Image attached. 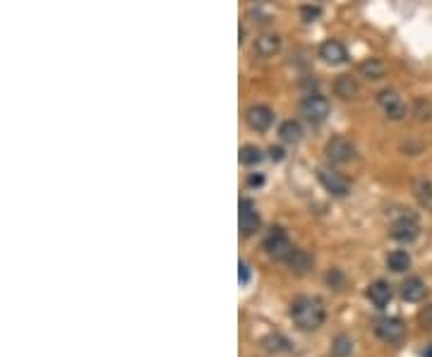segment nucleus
<instances>
[{"mask_svg": "<svg viewBox=\"0 0 432 357\" xmlns=\"http://www.w3.org/2000/svg\"><path fill=\"white\" fill-rule=\"evenodd\" d=\"M423 357H432V345H430L428 350H425V355H423Z\"/></svg>", "mask_w": 432, "mask_h": 357, "instance_id": "nucleus-30", "label": "nucleus"}, {"mask_svg": "<svg viewBox=\"0 0 432 357\" xmlns=\"http://www.w3.org/2000/svg\"><path fill=\"white\" fill-rule=\"evenodd\" d=\"M279 135L286 144H298V141L303 139V127H300V122H295V120H286L284 125H281Z\"/></svg>", "mask_w": 432, "mask_h": 357, "instance_id": "nucleus-19", "label": "nucleus"}, {"mask_svg": "<svg viewBox=\"0 0 432 357\" xmlns=\"http://www.w3.org/2000/svg\"><path fill=\"white\" fill-rule=\"evenodd\" d=\"M286 264H288V268L293 273H300V276H303V273H308L310 268H312V257H310L305 249L293 247V252L286 257Z\"/></svg>", "mask_w": 432, "mask_h": 357, "instance_id": "nucleus-15", "label": "nucleus"}, {"mask_svg": "<svg viewBox=\"0 0 432 357\" xmlns=\"http://www.w3.org/2000/svg\"><path fill=\"white\" fill-rule=\"evenodd\" d=\"M300 14H303V19L305 22H315V19L322 14V10L317 8V5H305L303 10H300Z\"/></svg>", "mask_w": 432, "mask_h": 357, "instance_id": "nucleus-24", "label": "nucleus"}, {"mask_svg": "<svg viewBox=\"0 0 432 357\" xmlns=\"http://www.w3.org/2000/svg\"><path fill=\"white\" fill-rule=\"evenodd\" d=\"M387 266L394 273H404L411 268V254L404 252V249H394V252L387 257Z\"/></svg>", "mask_w": 432, "mask_h": 357, "instance_id": "nucleus-17", "label": "nucleus"}, {"mask_svg": "<svg viewBox=\"0 0 432 357\" xmlns=\"http://www.w3.org/2000/svg\"><path fill=\"white\" fill-rule=\"evenodd\" d=\"M238 278H240V286H247V281H250V266H247V262L238 264Z\"/></svg>", "mask_w": 432, "mask_h": 357, "instance_id": "nucleus-26", "label": "nucleus"}, {"mask_svg": "<svg viewBox=\"0 0 432 357\" xmlns=\"http://www.w3.org/2000/svg\"><path fill=\"white\" fill-rule=\"evenodd\" d=\"M391 295H394V292H391V286L387 281H375L372 283L370 288H367V297H370V302L375 307H387L391 302Z\"/></svg>", "mask_w": 432, "mask_h": 357, "instance_id": "nucleus-14", "label": "nucleus"}, {"mask_svg": "<svg viewBox=\"0 0 432 357\" xmlns=\"http://www.w3.org/2000/svg\"><path fill=\"white\" fill-rule=\"evenodd\" d=\"M262 183H264L262 175H250V178H247V185H250V187H260Z\"/></svg>", "mask_w": 432, "mask_h": 357, "instance_id": "nucleus-29", "label": "nucleus"}, {"mask_svg": "<svg viewBox=\"0 0 432 357\" xmlns=\"http://www.w3.org/2000/svg\"><path fill=\"white\" fill-rule=\"evenodd\" d=\"M238 221H240L242 235H252V233L260 231V214H257L255 202H250V199H240V214H238Z\"/></svg>", "mask_w": 432, "mask_h": 357, "instance_id": "nucleus-7", "label": "nucleus"}, {"mask_svg": "<svg viewBox=\"0 0 432 357\" xmlns=\"http://www.w3.org/2000/svg\"><path fill=\"white\" fill-rule=\"evenodd\" d=\"M319 183H322V187L327 189L329 194H334V197H346L348 194V180L343 178V175H339L337 170L319 168Z\"/></svg>", "mask_w": 432, "mask_h": 357, "instance_id": "nucleus-8", "label": "nucleus"}, {"mask_svg": "<svg viewBox=\"0 0 432 357\" xmlns=\"http://www.w3.org/2000/svg\"><path fill=\"white\" fill-rule=\"evenodd\" d=\"M262 345H264L266 353H274V355H286V353H291V341H288V338H284L281 334L266 336V338L262 341Z\"/></svg>", "mask_w": 432, "mask_h": 357, "instance_id": "nucleus-16", "label": "nucleus"}, {"mask_svg": "<svg viewBox=\"0 0 432 357\" xmlns=\"http://www.w3.org/2000/svg\"><path fill=\"white\" fill-rule=\"evenodd\" d=\"M430 113H432V106L430 104H425V101H418V104H416V115H418L420 120H428Z\"/></svg>", "mask_w": 432, "mask_h": 357, "instance_id": "nucleus-25", "label": "nucleus"}, {"mask_svg": "<svg viewBox=\"0 0 432 357\" xmlns=\"http://www.w3.org/2000/svg\"><path fill=\"white\" fill-rule=\"evenodd\" d=\"M351 350H353L351 338H348V336H339L332 345V357H348L351 355Z\"/></svg>", "mask_w": 432, "mask_h": 357, "instance_id": "nucleus-23", "label": "nucleus"}, {"mask_svg": "<svg viewBox=\"0 0 432 357\" xmlns=\"http://www.w3.org/2000/svg\"><path fill=\"white\" fill-rule=\"evenodd\" d=\"M324 151H327V159L337 165L351 163V161L356 159V146H353L346 137H334V139H329Z\"/></svg>", "mask_w": 432, "mask_h": 357, "instance_id": "nucleus-3", "label": "nucleus"}, {"mask_svg": "<svg viewBox=\"0 0 432 357\" xmlns=\"http://www.w3.org/2000/svg\"><path fill=\"white\" fill-rule=\"evenodd\" d=\"M262 159H264V154H262L260 146L247 144V146H242V149H240V163H245V165H257Z\"/></svg>", "mask_w": 432, "mask_h": 357, "instance_id": "nucleus-22", "label": "nucleus"}, {"mask_svg": "<svg viewBox=\"0 0 432 357\" xmlns=\"http://www.w3.org/2000/svg\"><path fill=\"white\" fill-rule=\"evenodd\" d=\"M319 58H322L324 62H329V65H341V62H346L348 53L341 41L329 38V41H324L322 46H319Z\"/></svg>", "mask_w": 432, "mask_h": 357, "instance_id": "nucleus-11", "label": "nucleus"}, {"mask_svg": "<svg viewBox=\"0 0 432 357\" xmlns=\"http://www.w3.org/2000/svg\"><path fill=\"white\" fill-rule=\"evenodd\" d=\"M385 62L377 60V58H370V60H365L361 65V75L367 77V80H382L385 77Z\"/></svg>", "mask_w": 432, "mask_h": 357, "instance_id": "nucleus-20", "label": "nucleus"}, {"mask_svg": "<svg viewBox=\"0 0 432 357\" xmlns=\"http://www.w3.org/2000/svg\"><path fill=\"white\" fill-rule=\"evenodd\" d=\"M377 104H380V108L387 113V118H391V120H404L406 118V104H404V99H401L399 94H396L394 89H385V91H380V96H377Z\"/></svg>", "mask_w": 432, "mask_h": 357, "instance_id": "nucleus-4", "label": "nucleus"}, {"mask_svg": "<svg viewBox=\"0 0 432 357\" xmlns=\"http://www.w3.org/2000/svg\"><path fill=\"white\" fill-rule=\"evenodd\" d=\"M269 159L271 161H281V159H284V151H281L279 146H271V149H269Z\"/></svg>", "mask_w": 432, "mask_h": 357, "instance_id": "nucleus-28", "label": "nucleus"}, {"mask_svg": "<svg viewBox=\"0 0 432 357\" xmlns=\"http://www.w3.org/2000/svg\"><path fill=\"white\" fill-rule=\"evenodd\" d=\"M425 295H428V286H425L423 278L418 276H411L409 281H404V286H401V297H404L406 302H420L425 300Z\"/></svg>", "mask_w": 432, "mask_h": 357, "instance_id": "nucleus-12", "label": "nucleus"}, {"mask_svg": "<svg viewBox=\"0 0 432 357\" xmlns=\"http://www.w3.org/2000/svg\"><path fill=\"white\" fill-rule=\"evenodd\" d=\"M418 233H420L418 221H416V218H409V216L399 218V221L391 226V238L399 240V242H413V240L418 238Z\"/></svg>", "mask_w": 432, "mask_h": 357, "instance_id": "nucleus-10", "label": "nucleus"}, {"mask_svg": "<svg viewBox=\"0 0 432 357\" xmlns=\"http://www.w3.org/2000/svg\"><path fill=\"white\" fill-rule=\"evenodd\" d=\"M416 197H418V202L423 204L425 209L432 211V183H428V180H418V183H416Z\"/></svg>", "mask_w": 432, "mask_h": 357, "instance_id": "nucleus-21", "label": "nucleus"}, {"mask_svg": "<svg viewBox=\"0 0 432 357\" xmlns=\"http://www.w3.org/2000/svg\"><path fill=\"white\" fill-rule=\"evenodd\" d=\"M375 334L380 336L382 341H387V343H399L406 336V326L404 321L396 319V316H385V319H380L375 324Z\"/></svg>", "mask_w": 432, "mask_h": 357, "instance_id": "nucleus-6", "label": "nucleus"}, {"mask_svg": "<svg viewBox=\"0 0 432 357\" xmlns=\"http://www.w3.org/2000/svg\"><path fill=\"white\" fill-rule=\"evenodd\" d=\"M281 51V36L279 34H262L255 41V53L260 58H274Z\"/></svg>", "mask_w": 432, "mask_h": 357, "instance_id": "nucleus-13", "label": "nucleus"}, {"mask_svg": "<svg viewBox=\"0 0 432 357\" xmlns=\"http://www.w3.org/2000/svg\"><path fill=\"white\" fill-rule=\"evenodd\" d=\"M334 89H337V96H341V99H356L358 96V82L353 80V77L348 75H341L337 80V84H334Z\"/></svg>", "mask_w": 432, "mask_h": 357, "instance_id": "nucleus-18", "label": "nucleus"}, {"mask_svg": "<svg viewBox=\"0 0 432 357\" xmlns=\"http://www.w3.org/2000/svg\"><path fill=\"white\" fill-rule=\"evenodd\" d=\"M300 113H303L305 120H310V122H322V120H327V115H329V101L319 94H310V96H305L303 104H300Z\"/></svg>", "mask_w": 432, "mask_h": 357, "instance_id": "nucleus-5", "label": "nucleus"}, {"mask_svg": "<svg viewBox=\"0 0 432 357\" xmlns=\"http://www.w3.org/2000/svg\"><path fill=\"white\" fill-rule=\"evenodd\" d=\"M291 316H293V321L303 331H315L324 324L327 312H324L322 300L303 295V297H298V300H293V305H291Z\"/></svg>", "mask_w": 432, "mask_h": 357, "instance_id": "nucleus-1", "label": "nucleus"}, {"mask_svg": "<svg viewBox=\"0 0 432 357\" xmlns=\"http://www.w3.org/2000/svg\"><path fill=\"white\" fill-rule=\"evenodd\" d=\"M420 324H423L425 329H432V305H428L420 312Z\"/></svg>", "mask_w": 432, "mask_h": 357, "instance_id": "nucleus-27", "label": "nucleus"}, {"mask_svg": "<svg viewBox=\"0 0 432 357\" xmlns=\"http://www.w3.org/2000/svg\"><path fill=\"white\" fill-rule=\"evenodd\" d=\"M245 120H247V125H250L252 130L264 132V130H269L271 122H274V113H271L269 106L257 104V106H250V108H247Z\"/></svg>", "mask_w": 432, "mask_h": 357, "instance_id": "nucleus-9", "label": "nucleus"}, {"mask_svg": "<svg viewBox=\"0 0 432 357\" xmlns=\"http://www.w3.org/2000/svg\"><path fill=\"white\" fill-rule=\"evenodd\" d=\"M264 249L271 259H281V262H286V257L293 252V244H291V240L286 235L284 228H274V231L264 238Z\"/></svg>", "mask_w": 432, "mask_h": 357, "instance_id": "nucleus-2", "label": "nucleus"}]
</instances>
